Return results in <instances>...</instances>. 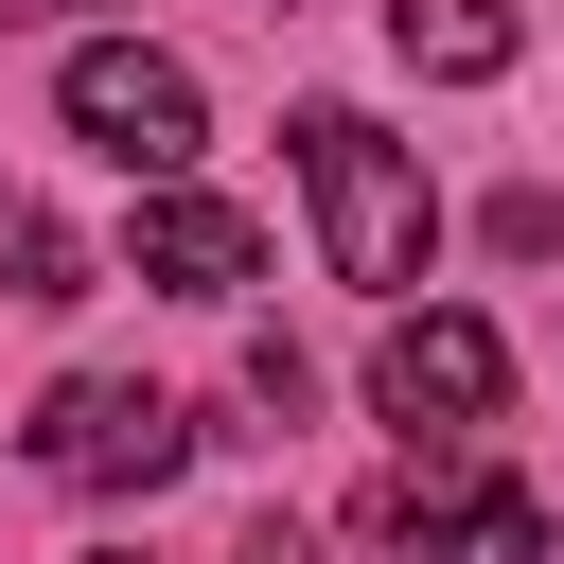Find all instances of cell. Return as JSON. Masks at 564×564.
Here are the masks:
<instances>
[{
	"mask_svg": "<svg viewBox=\"0 0 564 564\" xmlns=\"http://www.w3.org/2000/svg\"><path fill=\"white\" fill-rule=\"evenodd\" d=\"M35 18H70V0H0V35H35Z\"/></svg>",
	"mask_w": 564,
	"mask_h": 564,
	"instance_id": "10",
	"label": "cell"
},
{
	"mask_svg": "<svg viewBox=\"0 0 564 564\" xmlns=\"http://www.w3.org/2000/svg\"><path fill=\"white\" fill-rule=\"evenodd\" d=\"M388 53L423 88H494L511 70V0H388Z\"/></svg>",
	"mask_w": 564,
	"mask_h": 564,
	"instance_id": "7",
	"label": "cell"
},
{
	"mask_svg": "<svg viewBox=\"0 0 564 564\" xmlns=\"http://www.w3.org/2000/svg\"><path fill=\"white\" fill-rule=\"evenodd\" d=\"M88 564H123V546H88Z\"/></svg>",
	"mask_w": 564,
	"mask_h": 564,
	"instance_id": "11",
	"label": "cell"
},
{
	"mask_svg": "<svg viewBox=\"0 0 564 564\" xmlns=\"http://www.w3.org/2000/svg\"><path fill=\"white\" fill-rule=\"evenodd\" d=\"M0 300H88V247L53 194H0Z\"/></svg>",
	"mask_w": 564,
	"mask_h": 564,
	"instance_id": "8",
	"label": "cell"
},
{
	"mask_svg": "<svg viewBox=\"0 0 564 564\" xmlns=\"http://www.w3.org/2000/svg\"><path fill=\"white\" fill-rule=\"evenodd\" d=\"M282 141H300V212H317V264H335L352 300H405V282L441 264V194H423V159H405L370 106H300Z\"/></svg>",
	"mask_w": 564,
	"mask_h": 564,
	"instance_id": "1",
	"label": "cell"
},
{
	"mask_svg": "<svg viewBox=\"0 0 564 564\" xmlns=\"http://www.w3.org/2000/svg\"><path fill=\"white\" fill-rule=\"evenodd\" d=\"M123 264H141L159 300H247V282H264V229H247L229 194H194V176H141V229H123Z\"/></svg>",
	"mask_w": 564,
	"mask_h": 564,
	"instance_id": "6",
	"label": "cell"
},
{
	"mask_svg": "<svg viewBox=\"0 0 564 564\" xmlns=\"http://www.w3.org/2000/svg\"><path fill=\"white\" fill-rule=\"evenodd\" d=\"M229 564H317V546H300V529H247V546H229Z\"/></svg>",
	"mask_w": 564,
	"mask_h": 564,
	"instance_id": "9",
	"label": "cell"
},
{
	"mask_svg": "<svg viewBox=\"0 0 564 564\" xmlns=\"http://www.w3.org/2000/svg\"><path fill=\"white\" fill-rule=\"evenodd\" d=\"M18 458H35L53 494H159V476L194 458V423H176V388H141V370H70Z\"/></svg>",
	"mask_w": 564,
	"mask_h": 564,
	"instance_id": "4",
	"label": "cell"
},
{
	"mask_svg": "<svg viewBox=\"0 0 564 564\" xmlns=\"http://www.w3.org/2000/svg\"><path fill=\"white\" fill-rule=\"evenodd\" d=\"M53 106H70V141L123 159V176H194V159H212V88H194L159 35H88V53L53 70Z\"/></svg>",
	"mask_w": 564,
	"mask_h": 564,
	"instance_id": "3",
	"label": "cell"
},
{
	"mask_svg": "<svg viewBox=\"0 0 564 564\" xmlns=\"http://www.w3.org/2000/svg\"><path fill=\"white\" fill-rule=\"evenodd\" d=\"M352 546H370V564H546V494H529V476H476L458 441H423V458L352 511Z\"/></svg>",
	"mask_w": 564,
	"mask_h": 564,
	"instance_id": "2",
	"label": "cell"
},
{
	"mask_svg": "<svg viewBox=\"0 0 564 564\" xmlns=\"http://www.w3.org/2000/svg\"><path fill=\"white\" fill-rule=\"evenodd\" d=\"M370 405H388L405 441H476V423L511 405V352H494V317H458V300L388 317V352H370Z\"/></svg>",
	"mask_w": 564,
	"mask_h": 564,
	"instance_id": "5",
	"label": "cell"
}]
</instances>
